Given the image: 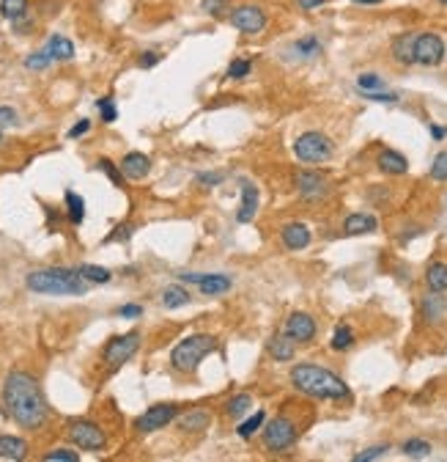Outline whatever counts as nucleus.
<instances>
[{"instance_id":"f257e3e1","label":"nucleus","mask_w":447,"mask_h":462,"mask_svg":"<svg viewBox=\"0 0 447 462\" xmlns=\"http://www.w3.org/2000/svg\"><path fill=\"white\" fill-rule=\"evenodd\" d=\"M3 404L6 413L25 429H39L47 421V399L41 385L28 372H11L3 382Z\"/></svg>"},{"instance_id":"f03ea898","label":"nucleus","mask_w":447,"mask_h":462,"mask_svg":"<svg viewBox=\"0 0 447 462\" xmlns=\"http://www.w3.org/2000/svg\"><path fill=\"white\" fill-rule=\"evenodd\" d=\"M288 380L299 394H305L310 399H348V394H351L348 385L335 372H329L324 366H316V363L291 366Z\"/></svg>"},{"instance_id":"7ed1b4c3","label":"nucleus","mask_w":447,"mask_h":462,"mask_svg":"<svg viewBox=\"0 0 447 462\" xmlns=\"http://www.w3.org/2000/svg\"><path fill=\"white\" fill-rule=\"evenodd\" d=\"M25 286L36 294H85L88 281L69 267H47V270H33L25 275Z\"/></svg>"},{"instance_id":"20e7f679","label":"nucleus","mask_w":447,"mask_h":462,"mask_svg":"<svg viewBox=\"0 0 447 462\" xmlns=\"http://www.w3.org/2000/svg\"><path fill=\"white\" fill-rule=\"evenodd\" d=\"M217 350V336H211V333H192V336L182 338L176 347H173V353H170V366L176 369V372H182V375H192L198 366H201V360H204L209 353H214Z\"/></svg>"},{"instance_id":"39448f33","label":"nucleus","mask_w":447,"mask_h":462,"mask_svg":"<svg viewBox=\"0 0 447 462\" xmlns=\"http://www.w3.org/2000/svg\"><path fill=\"white\" fill-rule=\"evenodd\" d=\"M299 435H302L299 421L294 419V416H288V413L275 416V419L269 421V424H264V429H261L264 448H266V451H272V454L288 451L294 443L299 441Z\"/></svg>"},{"instance_id":"423d86ee","label":"nucleus","mask_w":447,"mask_h":462,"mask_svg":"<svg viewBox=\"0 0 447 462\" xmlns=\"http://www.w3.org/2000/svg\"><path fill=\"white\" fill-rule=\"evenodd\" d=\"M294 154L302 163H326L335 154V146H332L329 135L319 132V129H310V132H302L294 141Z\"/></svg>"},{"instance_id":"0eeeda50","label":"nucleus","mask_w":447,"mask_h":462,"mask_svg":"<svg viewBox=\"0 0 447 462\" xmlns=\"http://www.w3.org/2000/svg\"><path fill=\"white\" fill-rule=\"evenodd\" d=\"M66 435H69V441L74 443L77 448H82V451H104V446H107L104 429L99 424H94V421H85V419L69 421Z\"/></svg>"},{"instance_id":"6e6552de","label":"nucleus","mask_w":447,"mask_h":462,"mask_svg":"<svg viewBox=\"0 0 447 462\" xmlns=\"http://www.w3.org/2000/svg\"><path fill=\"white\" fill-rule=\"evenodd\" d=\"M228 22H231L239 33H244V36H258V33L266 28L269 17H266V11L261 6H255V3H242V6H233V9H231Z\"/></svg>"},{"instance_id":"1a4fd4ad","label":"nucleus","mask_w":447,"mask_h":462,"mask_svg":"<svg viewBox=\"0 0 447 462\" xmlns=\"http://www.w3.org/2000/svg\"><path fill=\"white\" fill-rule=\"evenodd\" d=\"M179 413H182V407L173 404V402L151 404L145 413H140V416L135 419V429H138L140 435H151V432H157V429H165L170 421L179 419Z\"/></svg>"},{"instance_id":"9d476101","label":"nucleus","mask_w":447,"mask_h":462,"mask_svg":"<svg viewBox=\"0 0 447 462\" xmlns=\"http://www.w3.org/2000/svg\"><path fill=\"white\" fill-rule=\"evenodd\" d=\"M138 350H140V333H138V331H129V333H123V336L110 338V341L104 344L102 358L110 369H118V366H123Z\"/></svg>"},{"instance_id":"9b49d317","label":"nucleus","mask_w":447,"mask_h":462,"mask_svg":"<svg viewBox=\"0 0 447 462\" xmlns=\"http://www.w3.org/2000/svg\"><path fill=\"white\" fill-rule=\"evenodd\" d=\"M445 55L447 47L439 33H431V31L417 33V39H414V63H420V66H439L445 61Z\"/></svg>"},{"instance_id":"f8f14e48","label":"nucleus","mask_w":447,"mask_h":462,"mask_svg":"<svg viewBox=\"0 0 447 462\" xmlns=\"http://www.w3.org/2000/svg\"><path fill=\"white\" fill-rule=\"evenodd\" d=\"M329 179L319 171H299L297 173V193L302 201H324L329 195Z\"/></svg>"},{"instance_id":"ddd939ff","label":"nucleus","mask_w":447,"mask_h":462,"mask_svg":"<svg viewBox=\"0 0 447 462\" xmlns=\"http://www.w3.org/2000/svg\"><path fill=\"white\" fill-rule=\"evenodd\" d=\"M319 333L316 328V319L305 311H294V314L285 319V336H291L297 344H310Z\"/></svg>"},{"instance_id":"4468645a","label":"nucleus","mask_w":447,"mask_h":462,"mask_svg":"<svg viewBox=\"0 0 447 462\" xmlns=\"http://www.w3.org/2000/svg\"><path fill=\"white\" fill-rule=\"evenodd\" d=\"M280 240H283V245L288 251H305L307 245H310V240H313V234H310V229H307L305 223L294 220V223H285L283 229H280Z\"/></svg>"},{"instance_id":"2eb2a0df","label":"nucleus","mask_w":447,"mask_h":462,"mask_svg":"<svg viewBox=\"0 0 447 462\" xmlns=\"http://www.w3.org/2000/svg\"><path fill=\"white\" fill-rule=\"evenodd\" d=\"M376 166L387 176H404L409 171V160L401 151H395V149H382L379 157H376Z\"/></svg>"},{"instance_id":"dca6fc26","label":"nucleus","mask_w":447,"mask_h":462,"mask_svg":"<svg viewBox=\"0 0 447 462\" xmlns=\"http://www.w3.org/2000/svg\"><path fill=\"white\" fill-rule=\"evenodd\" d=\"M266 350H269V358H272V360L288 363V360H294V355H297V341L291 336H285V331H283V333H275V336L269 338Z\"/></svg>"},{"instance_id":"f3484780","label":"nucleus","mask_w":447,"mask_h":462,"mask_svg":"<svg viewBox=\"0 0 447 462\" xmlns=\"http://www.w3.org/2000/svg\"><path fill=\"white\" fill-rule=\"evenodd\" d=\"M379 229V220L376 215H368V212H351L343 220V231L348 237H360V234H373Z\"/></svg>"},{"instance_id":"a211bd4d","label":"nucleus","mask_w":447,"mask_h":462,"mask_svg":"<svg viewBox=\"0 0 447 462\" xmlns=\"http://www.w3.org/2000/svg\"><path fill=\"white\" fill-rule=\"evenodd\" d=\"M121 171L126 179L140 182V179L148 176V171H151V160H148L143 151H129V154L121 160Z\"/></svg>"},{"instance_id":"6ab92c4d","label":"nucleus","mask_w":447,"mask_h":462,"mask_svg":"<svg viewBox=\"0 0 447 462\" xmlns=\"http://www.w3.org/2000/svg\"><path fill=\"white\" fill-rule=\"evenodd\" d=\"M414 39H417V33H398L392 44H390V53H392V58L401 63V66H412L414 63Z\"/></svg>"},{"instance_id":"aec40b11","label":"nucleus","mask_w":447,"mask_h":462,"mask_svg":"<svg viewBox=\"0 0 447 462\" xmlns=\"http://www.w3.org/2000/svg\"><path fill=\"white\" fill-rule=\"evenodd\" d=\"M258 212V188L253 182H244L242 185V204H239V212H236V220L239 223H250Z\"/></svg>"},{"instance_id":"412c9836","label":"nucleus","mask_w":447,"mask_h":462,"mask_svg":"<svg viewBox=\"0 0 447 462\" xmlns=\"http://www.w3.org/2000/svg\"><path fill=\"white\" fill-rule=\"evenodd\" d=\"M231 286H233L231 275H223V273H204V278L198 281V289H201V294H206V297L225 294Z\"/></svg>"},{"instance_id":"4be33fe9","label":"nucleus","mask_w":447,"mask_h":462,"mask_svg":"<svg viewBox=\"0 0 447 462\" xmlns=\"http://www.w3.org/2000/svg\"><path fill=\"white\" fill-rule=\"evenodd\" d=\"M420 311H423V319H426V322H439V319L447 314V300L442 297V292H431L423 297Z\"/></svg>"},{"instance_id":"5701e85b","label":"nucleus","mask_w":447,"mask_h":462,"mask_svg":"<svg viewBox=\"0 0 447 462\" xmlns=\"http://www.w3.org/2000/svg\"><path fill=\"white\" fill-rule=\"evenodd\" d=\"M28 457V443L14 435H0V460L20 462Z\"/></svg>"},{"instance_id":"b1692460","label":"nucleus","mask_w":447,"mask_h":462,"mask_svg":"<svg viewBox=\"0 0 447 462\" xmlns=\"http://www.w3.org/2000/svg\"><path fill=\"white\" fill-rule=\"evenodd\" d=\"M426 286L431 292H447V262H431L426 267Z\"/></svg>"},{"instance_id":"393cba45","label":"nucleus","mask_w":447,"mask_h":462,"mask_svg":"<svg viewBox=\"0 0 447 462\" xmlns=\"http://www.w3.org/2000/svg\"><path fill=\"white\" fill-rule=\"evenodd\" d=\"M253 397L250 394H236V397H231V399L225 402V416L231 421H242L250 410H253Z\"/></svg>"},{"instance_id":"a878e982","label":"nucleus","mask_w":447,"mask_h":462,"mask_svg":"<svg viewBox=\"0 0 447 462\" xmlns=\"http://www.w3.org/2000/svg\"><path fill=\"white\" fill-rule=\"evenodd\" d=\"M47 53L53 55V61H72L74 58V44L69 42L66 36H50V42H47Z\"/></svg>"},{"instance_id":"bb28decb","label":"nucleus","mask_w":447,"mask_h":462,"mask_svg":"<svg viewBox=\"0 0 447 462\" xmlns=\"http://www.w3.org/2000/svg\"><path fill=\"white\" fill-rule=\"evenodd\" d=\"M189 300H192V294L187 292L184 286H179V284H173V286H167L162 292V306L165 308H182V306H189Z\"/></svg>"},{"instance_id":"cd10ccee","label":"nucleus","mask_w":447,"mask_h":462,"mask_svg":"<svg viewBox=\"0 0 447 462\" xmlns=\"http://www.w3.org/2000/svg\"><path fill=\"white\" fill-rule=\"evenodd\" d=\"M264 424H266V410H255L250 419L242 421V424L236 426V435H239L242 441H250L255 432H261V429H264Z\"/></svg>"},{"instance_id":"c85d7f7f","label":"nucleus","mask_w":447,"mask_h":462,"mask_svg":"<svg viewBox=\"0 0 447 462\" xmlns=\"http://www.w3.org/2000/svg\"><path fill=\"white\" fill-rule=\"evenodd\" d=\"M66 215H69V220L74 223V226H80L82 220H85V201H82V195H77L74 190H66Z\"/></svg>"},{"instance_id":"c756f323","label":"nucleus","mask_w":447,"mask_h":462,"mask_svg":"<svg viewBox=\"0 0 447 462\" xmlns=\"http://www.w3.org/2000/svg\"><path fill=\"white\" fill-rule=\"evenodd\" d=\"M209 424H211V416H209L206 410H189L187 416L179 419V426L187 429V432H201V429H206Z\"/></svg>"},{"instance_id":"7c9ffc66","label":"nucleus","mask_w":447,"mask_h":462,"mask_svg":"<svg viewBox=\"0 0 447 462\" xmlns=\"http://www.w3.org/2000/svg\"><path fill=\"white\" fill-rule=\"evenodd\" d=\"M351 344H354V331H351L348 325H338L335 333H332L329 347H332L335 353H346V350H351Z\"/></svg>"},{"instance_id":"2f4dec72","label":"nucleus","mask_w":447,"mask_h":462,"mask_svg":"<svg viewBox=\"0 0 447 462\" xmlns=\"http://www.w3.org/2000/svg\"><path fill=\"white\" fill-rule=\"evenodd\" d=\"M0 14L6 20L20 22L28 14V0H0Z\"/></svg>"},{"instance_id":"473e14b6","label":"nucleus","mask_w":447,"mask_h":462,"mask_svg":"<svg viewBox=\"0 0 447 462\" xmlns=\"http://www.w3.org/2000/svg\"><path fill=\"white\" fill-rule=\"evenodd\" d=\"M77 273H80L88 284H110V281H113V273L104 270V267H96V264H80Z\"/></svg>"},{"instance_id":"72a5a7b5","label":"nucleus","mask_w":447,"mask_h":462,"mask_svg":"<svg viewBox=\"0 0 447 462\" xmlns=\"http://www.w3.org/2000/svg\"><path fill=\"white\" fill-rule=\"evenodd\" d=\"M294 50L302 55V58H316L321 53V42L316 36H302L299 42H294Z\"/></svg>"},{"instance_id":"f704fd0d","label":"nucleus","mask_w":447,"mask_h":462,"mask_svg":"<svg viewBox=\"0 0 447 462\" xmlns=\"http://www.w3.org/2000/svg\"><path fill=\"white\" fill-rule=\"evenodd\" d=\"M404 454L412 457V460H423V457L431 454V443L420 441V438H412V441L404 443Z\"/></svg>"},{"instance_id":"c9c22d12","label":"nucleus","mask_w":447,"mask_h":462,"mask_svg":"<svg viewBox=\"0 0 447 462\" xmlns=\"http://www.w3.org/2000/svg\"><path fill=\"white\" fill-rule=\"evenodd\" d=\"M357 88H360L363 94H370V91H382V88H385V80H382L376 72H363V75L357 77Z\"/></svg>"},{"instance_id":"e433bc0d","label":"nucleus","mask_w":447,"mask_h":462,"mask_svg":"<svg viewBox=\"0 0 447 462\" xmlns=\"http://www.w3.org/2000/svg\"><path fill=\"white\" fill-rule=\"evenodd\" d=\"M50 63H53V55L47 53V47H44V50H36V53H31V55L25 58V66H28V69H33V72L47 69Z\"/></svg>"},{"instance_id":"4c0bfd02","label":"nucleus","mask_w":447,"mask_h":462,"mask_svg":"<svg viewBox=\"0 0 447 462\" xmlns=\"http://www.w3.org/2000/svg\"><path fill=\"white\" fill-rule=\"evenodd\" d=\"M96 168L104 171V173H107V179H110L113 185H118V188H123V171H121V166L116 168V163H113V160H107V157H102V160L96 163Z\"/></svg>"},{"instance_id":"58836bf2","label":"nucleus","mask_w":447,"mask_h":462,"mask_svg":"<svg viewBox=\"0 0 447 462\" xmlns=\"http://www.w3.org/2000/svg\"><path fill=\"white\" fill-rule=\"evenodd\" d=\"M250 72H253V61H247V58H236L228 66V77L231 80H244V77H250Z\"/></svg>"},{"instance_id":"ea45409f","label":"nucleus","mask_w":447,"mask_h":462,"mask_svg":"<svg viewBox=\"0 0 447 462\" xmlns=\"http://www.w3.org/2000/svg\"><path fill=\"white\" fill-rule=\"evenodd\" d=\"M201 11L209 17H223L225 11H231V0H201Z\"/></svg>"},{"instance_id":"a19ab883","label":"nucleus","mask_w":447,"mask_h":462,"mask_svg":"<svg viewBox=\"0 0 447 462\" xmlns=\"http://www.w3.org/2000/svg\"><path fill=\"white\" fill-rule=\"evenodd\" d=\"M96 107H99V113H102L104 124H113V122L118 119V107H116V102H113V97H102V100H96Z\"/></svg>"},{"instance_id":"79ce46f5","label":"nucleus","mask_w":447,"mask_h":462,"mask_svg":"<svg viewBox=\"0 0 447 462\" xmlns=\"http://www.w3.org/2000/svg\"><path fill=\"white\" fill-rule=\"evenodd\" d=\"M431 179L434 182H447V151H439L431 163Z\"/></svg>"},{"instance_id":"37998d69","label":"nucleus","mask_w":447,"mask_h":462,"mask_svg":"<svg viewBox=\"0 0 447 462\" xmlns=\"http://www.w3.org/2000/svg\"><path fill=\"white\" fill-rule=\"evenodd\" d=\"M41 460L44 462H77L80 460V454L72 451V448H53V451H47Z\"/></svg>"},{"instance_id":"c03bdc74","label":"nucleus","mask_w":447,"mask_h":462,"mask_svg":"<svg viewBox=\"0 0 447 462\" xmlns=\"http://www.w3.org/2000/svg\"><path fill=\"white\" fill-rule=\"evenodd\" d=\"M387 451H390V446H370L365 451H360V454H354V462H370V460H379V457H385Z\"/></svg>"},{"instance_id":"a18cd8bd","label":"nucleus","mask_w":447,"mask_h":462,"mask_svg":"<svg viewBox=\"0 0 447 462\" xmlns=\"http://www.w3.org/2000/svg\"><path fill=\"white\" fill-rule=\"evenodd\" d=\"M160 61H162V55H160V53L145 50V53H140V58H138V66H140V69H151V66H157Z\"/></svg>"},{"instance_id":"49530a36","label":"nucleus","mask_w":447,"mask_h":462,"mask_svg":"<svg viewBox=\"0 0 447 462\" xmlns=\"http://www.w3.org/2000/svg\"><path fill=\"white\" fill-rule=\"evenodd\" d=\"M11 124H17V110L9 105H0V129H6Z\"/></svg>"},{"instance_id":"de8ad7c7","label":"nucleus","mask_w":447,"mask_h":462,"mask_svg":"<svg viewBox=\"0 0 447 462\" xmlns=\"http://www.w3.org/2000/svg\"><path fill=\"white\" fill-rule=\"evenodd\" d=\"M118 316H121V319H140L143 306H138V303H126V306L118 308Z\"/></svg>"},{"instance_id":"09e8293b","label":"nucleus","mask_w":447,"mask_h":462,"mask_svg":"<svg viewBox=\"0 0 447 462\" xmlns=\"http://www.w3.org/2000/svg\"><path fill=\"white\" fill-rule=\"evenodd\" d=\"M365 100H370V102H398V94H385V91H370V94H365Z\"/></svg>"},{"instance_id":"8fccbe9b","label":"nucleus","mask_w":447,"mask_h":462,"mask_svg":"<svg viewBox=\"0 0 447 462\" xmlns=\"http://www.w3.org/2000/svg\"><path fill=\"white\" fill-rule=\"evenodd\" d=\"M88 129H91V122H88V119H80L77 124L69 129V138H72V141H74V138H82Z\"/></svg>"},{"instance_id":"3c124183","label":"nucleus","mask_w":447,"mask_h":462,"mask_svg":"<svg viewBox=\"0 0 447 462\" xmlns=\"http://www.w3.org/2000/svg\"><path fill=\"white\" fill-rule=\"evenodd\" d=\"M225 173H198V185H220Z\"/></svg>"},{"instance_id":"603ef678","label":"nucleus","mask_w":447,"mask_h":462,"mask_svg":"<svg viewBox=\"0 0 447 462\" xmlns=\"http://www.w3.org/2000/svg\"><path fill=\"white\" fill-rule=\"evenodd\" d=\"M129 237H132V226H118L116 234H110L104 242H118V240H129Z\"/></svg>"},{"instance_id":"864d4df0","label":"nucleus","mask_w":447,"mask_h":462,"mask_svg":"<svg viewBox=\"0 0 447 462\" xmlns=\"http://www.w3.org/2000/svg\"><path fill=\"white\" fill-rule=\"evenodd\" d=\"M297 3H299V9H302V11H313V9L324 6L326 0H297Z\"/></svg>"},{"instance_id":"5fc2aeb1","label":"nucleus","mask_w":447,"mask_h":462,"mask_svg":"<svg viewBox=\"0 0 447 462\" xmlns=\"http://www.w3.org/2000/svg\"><path fill=\"white\" fill-rule=\"evenodd\" d=\"M431 135H434V138H436V141H442V138H445V135H447V129H445V127H436V124H431Z\"/></svg>"},{"instance_id":"6e6d98bb","label":"nucleus","mask_w":447,"mask_h":462,"mask_svg":"<svg viewBox=\"0 0 447 462\" xmlns=\"http://www.w3.org/2000/svg\"><path fill=\"white\" fill-rule=\"evenodd\" d=\"M351 3H357V6H382L385 0H351Z\"/></svg>"},{"instance_id":"4d7b16f0","label":"nucleus","mask_w":447,"mask_h":462,"mask_svg":"<svg viewBox=\"0 0 447 462\" xmlns=\"http://www.w3.org/2000/svg\"><path fill=\"white\" fill-rule=\"evenodd\" d=\"M439 3H442V6H447V0H439Z\"/></svg>"},{"instance_id":"13d9d810","label":"nucleus","mask_w":447,"mask_h":462,"mask_svg":"<svg viewBox=\"0 0 447 462\" xmlns=\"http://www.w3.org/2000/svg\"><path fill=\"white\" fill-rule=\"evenodd\" d=\"M0 138H3V132H0Z\"/></svg>"}]
</instances>
